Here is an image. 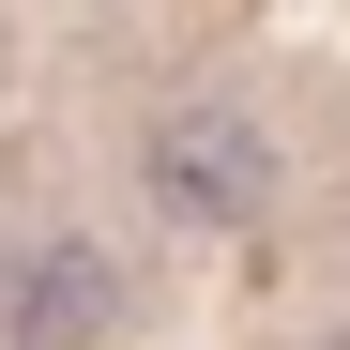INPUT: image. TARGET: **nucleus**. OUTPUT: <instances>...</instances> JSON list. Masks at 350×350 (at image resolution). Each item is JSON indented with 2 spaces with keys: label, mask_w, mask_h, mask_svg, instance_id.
Listing matches in <instances>:
<instances>
[{
  "label": "nucleus",
  "mask_w": 350,
  "mask_h": 350,
  "mask_svg": "<svg viewBox=\"0 0 350 350\" xmlns=\"http://www.w3.org/2000/svg\"><path fill=\"white\" fill-rule=\"evenodd\" d=\"M152 198H167V213H213V228H244V213L274 198L259 122H198V107H183V122L152 137Z\"/></svg>",
  "instance_id": "nucleus-1"
},
{
  "label": "nucleus",
  "mask_w": 350,
  "mask_h": 350,
  "mask_svg": "<svg viewBox=\"0 0 350 350\" xmlns=\"http://www.w3.org/2000/svg\"><path fill=\"white\" fill-rule=\"evenodd\" d=\"M107 305H122V274H107L92 244H31L16 289H0V335H16V350H92Z\"/></svg>",
  "instance_id": "nucleus-2"
},
{
  "label": "nucleus",
  "mask_w": 350,
  "mask_h": 350,
  "mask_svg": "<svg viewBox=\"0 0 350 350\" xmlns=\"http://www.w3.org/2000/svg\"><path fill=\"white\" fill-rule=\"evenodd\" d=\"M320 350H350V320H335V335H320Z\"/></svg>",
  "instance_id": "nucleus-3"
}]
</instances>
